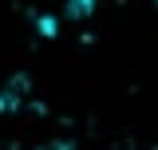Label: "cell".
<instances>
[{
  "instance_id": "2",
  "label": "cell",
  "mask_w": 158,
  "mask_h": 150,
  "mask_svg": "<svg viewBox=\"0 0 158 150\" xmlns=\"http://www.w3.org/2000/svg\"><path fill=\"white\" fill-rule=\"evenodd\" d=\"M32 150H71V146H63V142H44V146H32Z\"/></svg>"
},
{
  "instance_id": "1",
  "label": "cell",
  "mask_w": 158,
  "mask_h": 150,
  "mask_svg": "<svg viewBox=\"0 0 158 150\" xmlns=\"http://www.w3.org/2000/svg\"><path fill=\"white\" fill-rule=\"evenodd\" d=\"M91 4H95V0H67L71 16H87V12H91Z\"/></svg>"
}]
</instances>
